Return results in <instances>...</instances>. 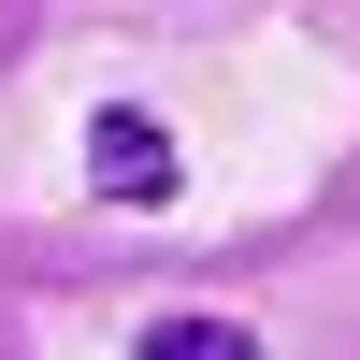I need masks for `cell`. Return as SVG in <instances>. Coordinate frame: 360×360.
<instances>
[{
	"label": "cell",
	"mask_w": 360,
	"mask_h": 360,
	"mask_svg": "<svg viewBox=\"0 0 360 360\" xmlns=\"http://www.w3.org/2000/svg\"><path fill=\"white\" fill-rule=\"evenodd\" d=\"M130 360H259V346L231 332V317H159V332H144Z\"/></svg>",
	"instance_id": "cell-2"
},
{
	"label": "cell",
	"mask_w": 360,
	"mask_h": 360,
	"mask_svg": "<svg viewBox=\"0 0 360 360\" xmlns=\"http://www.w3.org/2000/svg\"><path fill=\"white\" fill-rule=\"evenodd\" d=\"M86 188H101V202H130V217H159V202L188 188V159H173V130H159V115L101 101V115H86Z\"/></svg>",
	"instance_id": "cell-1"
}]
</instances>
